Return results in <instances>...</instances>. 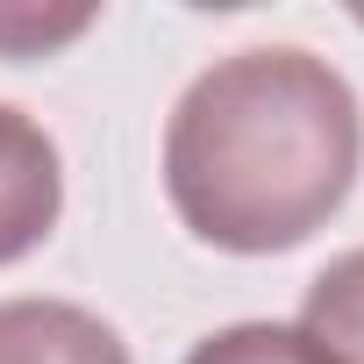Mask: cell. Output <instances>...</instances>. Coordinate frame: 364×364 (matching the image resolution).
Returning <instances> with one entry per match:
<instances>
[{
  "instance_id": "2",
  "label": "cell",
  "mask_w": 364,
  "mask_h": 364,
  "mask_svg": "<svg viewBox=\"0 0 364 364\" xmlns=\"http://www.w3.org/2000/svg\"><path fill=\"white\" fill-rule=\"evenodd\" d=\"M58 215H65V157L50 129L0 100V264L50 243Z\"/></svg>"
},
{
  "instance_id": "4",
  "label": "cell",
  "mask_w": 364,
  "mask_h": 364,
  "mask_svg": "<svg viewBox=\"0 0 364 364\" xmlns=\"http://www.w3.org/2000/svg\"><path fill=\"white\" fill-rule=\"evenodd\" d=\"M300 328L328 350V364H364V243L314 272L300 300Z\"/></svg>"
},
{
  "instance_id": "6",
  "label": "cell",
  "mask_w": 364,
  "mask_h": 364,
  "mask_svg": "<svg viewBox=\"0 0 364 364\" xmlns=\"http://www.w3.org/2000/svg\"><path fill=\"white\" fill-rule=\"evenodd\" d=\"M100 15L93 8H29V0H0V58L22 65V58H50L65 43H79Z\"/></svg>"
},
{
  "instance_id": "1",
  "label": "cell",
  "mask_w": 364,
  "mask_h": 364,
  "mask_svg": "<svg viewBox=\"0 0 364 364\" xmlns=\"http://www.w3.org/2000/svg\"><path fill=\"white\" fill-rule=\"evenodd\" d=\"M364 107L350 79L300 43L215 58L164 122V200L193 243L279 257L307 243L357 186Z\"/></svg>"
},
{
  "instance_id": "5",
  "label": "cell",
  "mask_w": 364,
  "mask_h": 364,
  "mask_svg": "<svg viewBox=\"0 0 364 364\" xmlns=\"http://www.w3.org/2000/svg\"><path fill=\"white\" fill-rule=\"evenodd\" d=\"M186 364H328L300 321H229L186 350Z\"/></svg>"
},
{
  "instance_id": "3",
  "label": "cell",
  "mask_w": 364,
  "mask_h": 364,
  "mask_svg": "<svg viewBox=\"0 0 364 364\" xmlns=\"http://www.w3.org/2000/svg\"><path fill=\"white\" fill-rule=\"evenodd\" d=\"M0 364H136L122 328L79 300H0Z\"/></svg>"
}]
</instances>
